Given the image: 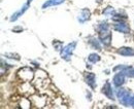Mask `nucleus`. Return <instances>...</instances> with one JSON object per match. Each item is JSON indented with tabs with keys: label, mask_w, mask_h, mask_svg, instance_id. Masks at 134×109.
<instances>
[{
	"label": "nucleus",
	"mask_w": 134,
	"mask_h": 109,
	"mask_svg": "<svg viewBox=\"0 0 134 109\" xmlns=\"http://www.w3.org/2000/svg\"><path fill=\"white\" fill-rule=\"evenodd\" d=\"M118 98H119V100H120V102L123 104V105H125V106H128V105H130L131 104V97H130V94L128 91H126L125 89H121V90H119L118 91Z\"/></svg>",
	"instance_id": "f257e3e1"
},
{
	"label": "nucleus",
	"mask_w": 134,
	"mask_h": 109,
	"mask_svg": "<svg viewBox=\"0 0 134 109\" xmlns=\"http://www.w3.org/2000/svg\"><path fill=\"white\" fill-rule=\"evenodd\" d=\"M19 76L22 80L24 81H30L32 80V78L34 76L33 70L31 68H28V67H24L23 69H21L19 71Z\"/></svg>",
	"instance_id": "f03ea898"
},
{
	"label": "nucleus",
	"mask_w": 134,
	"mask_h": 109,
	"mask_svg": "<svg viewBox=\"0 0 134 109\" xmlns=\"http://www.w3.org/2000/svg\"><path fill=\"white\" fill-rule=\"evenodd\" d=\"M75 45H76V42H75V41H73V42L67 44L66 47H64V48H62V50H61V57H62L63 59L67 60V61H69V59H70V57H71V55H72V51H73L74 48H75Z\"/></svg>",
	"instance_id": "7ed1b4c3"
},
{
	"label": "nucleus",
	"mask_w": 134,
	"mask_h": 109,
	"mask_svg": "<svg viewBox=\"0 0 134 109\" xmlns=\"http://www.w3.org/2000/svg\"><path fill=\"white\" fill-rule=\"evenodd\" d=\"M99 39L104 45H109L111 41V33L109 32V30L99 31Z\"/></svg>",
	"instance_id": "20e7f679"
},
{
	"label": "nucleus",
	"mask_w": 134,
	"mask_h": 109,
	"mask_svg": "<svg viewBox=\"0 0 134 109\" xmlns=\"http://www.w3.org/2000/svg\"><path fill=\"white\" fill-rule=\"evenodd\" d=\"M102 93L104 94L108 99H115L114 98V93H113V90H111V87H110V83L108 81H106L102 88Z\"/></svg>",
	"instance_id": "39448f33"
},
{
	"label": "nucleus",
	"mask_w": 134,
	"mask_h": 109,
	"mask_svg": "<svg viewBox=\"0 0 134 109\" xmlns=\"http://www.w3.org/2000/svg\"><path fill=\"white\" fill-rule=\"evenodd\" d=\"M114 28H115L116 31L122 32V33H129V31H130L129 26H128L127 24L123 23V22H119L118 24H116V25L114 26Z\"/></svg>",
	"instance_id": "423d86ee"
},
{
	"label": "nucleus",
	"mask_w": 134,
	"mask_h": 109,
	"mask_svg": "<svg viewBox=\"0 0 134 109\" xmlns=\"http://www.w3.org/2000/svg\"><path fill=\"white\" fill-rule=\"evenodd\" d=\"M124 75L125 74L123 72H120V73H118V74L115 75V77H114V84L116 87H121L125 82V76Z\"/></svg>",
	"instance_id": "0eeeda50"
},
{
	"label": "nucleus",
	"mask_w": 134,
	"mask_h": 109,
	"mask_svg": "<svg viewBox=\"0 0 134 109\" xmlns=\"http://www.w3.org/2000/svg\"><path fill=\"white\" fill-rule=\"evenodd\" d=\"M90 16H91L90 10H89L88 8H84V9H82V12H81V14H80V16H79V21H80L81 23H84L87 20L90 19Z\"/></svg>",
	"instance_id": "6e6552de"
},
{
	"label": "nucleus",
	"mask_w": 134,
	"mask_h": 109,
	"mask_svg": "<svg viewBox=\"0 0 134 109\" xmlns=\"http://www.w3.org/2000/svg\"><path fill=\"white\" fill-rule=\"evenodd\" d=\"M118 54L122 56H134V49L131 47H121L120 49H118Z\"/></svg>",
	"instance_id": "1a4fd4ad"
},
{
	"label": "nucleus",
	"mask_w": 134,
	"mask_h": 109,
	"mask_svg": "<svg viewBox=\"0 0 134 109\" xmlns=\"http://www.w3.org/2000/svg\"><path fill=\"white\" fill-rule=\"evenodd\" d=\"M28 6H29V4H28V3H26V4H25V5H24V6H23V7H22V8H21L19 12H17L16 14H14V15H13V16L10 18V21H12V22L17 21L18 19L22 16V15H23V14H24V13H25L27 9H28Z\"/></svg>",
	"instance_id": "9d476101"
},
{
	"label": "nucleus",
	"mask_w": 134,
	"mask_h": 109,
	"mask_svg": "<svg viewBox=\"0 0 134 109\" xmlns=\"http://www.w3.org/2000/svg\"><path fill=\"white\" fill-rule=\"evenodd\" d=\"M95 74L94 73H87L86 74V82L91 87V88H95Z\"/></svg>",
	"instance_id": "9b49d317"
},
{
	"label": "nucleus",
	"mask_w": 134,
	"mask_h": 109,
	"mask_svg": "<svg viewBox=\"0 0 134 109\" xmlns=\"http://www.w3.org/2000/svg\"><path fill=\"white\" fill-rule=\"evenodd\" d=\"M65 0H48L43 3L42 8H47V7H51V6H55V5H59L61 3H63Z\"/></svg>",
	"instance_id": "f8f14e48"
},
{
	"label": "nucleus",
	"mask_w": 134,
	"mask_h": 109,
	"mask_svg": "<svg viewBox=\"0 0 134 109\" xmlns=\"http://www.w3.org/2000/svg\"><path fill=\"white\" fill-rule=\"evenodd\" d=\"M88 60L91 63H96L100 61V57H99V55H97V54H91V55L89 56Z\"/></svg>",
	"instance_id": "ddd939ff"
},
{
	"label": "nucleus",
	"mask_w": 134,
	"mask_h": 109,
	"mask_svg": "<svg viewBox=\"0 0 134 109\" xmlns=\"http://www.w3.org/2000/svg\"><path fill=\"white\" fill-rule=\"evenodd\" d=\"M103 14L105 15V16H115V9H114V7H111V6H108V7H106L104 10H103Z\"/></svg>",
	"instance_id": "4468645a"
},
{
	"label": "nucleus",
	"mask_w": 134,
	"mask_h": 109,
	"mask_svg": "<svg viewBox=\"0 0 134 109\" xmlns=\"http://www.w3.org/2000/svg\"><path fill=\"white\" fill-rule=\"evenodd\" d=\"M98 31H103V30H108V24L107 23H102L98 26Z\"/></svg>",
	"instance_id": "2eb2a0df"
},
{
	"label": "nucleus",
	"mask_w": 134,
	"mask_h": 109,
	"mask_svg": "<svg viewBox=\"0 0 134 109\" xmlns=\"http://www.w3.org/2000/svg\"><path fill=\"white\" fill-rule=\"evenodd\" d=\"M91 42H92V44H93V47H96L97 49H101V47H100V44H99V42L97 41V40H91Z\"/></svg>",
	"instance_id": "dca6fc26"
},
{
	"label": "nucleus",
	"mask_w": 134,
	"mask_h": 109,
	"mask_svg": "<svg viewBox=\"0 0 134 109\" xmlns=\"http://www.w3.org/2000/svg\"><path fill=\"white\" fill-rule=\"evenodd\" d=\"M53 44H54V47H56V49H58V50H59V49H60V48H61V44H62V43H61V42H57V41H54V43H53Z\"/></svg>",
	"instance_id": "f3484780"
},
{
	"label": "nucleus",
	"mask_w": 134,
	"mask_h": 109,
	"mask_svg": "<svg viewBox=\"0 0 134 109\" xmlns=\"http://www.w3.org/2000/svg\"><path fill=\"white\" fill-rule=\"evenodd\" d=\"M32 1H33V0H28V1H27V3H28V4H30Z\"/></svg>",
	"instance_id": "a211bd4d"
}]
</instances>
